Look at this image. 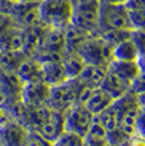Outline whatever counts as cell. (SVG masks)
Segmentation results:
<instances>
[{"label": "cell", "mask_w": 145, "mask_h": 146, "mask_svg": "<svg viewBox=\"0 0 145 146\" xmlns=\"http://www.w3.org/2000/svg\"><path fill=\"white\" fill-rule=\"evenodd\" d=\"M10 117H9V114L7 113V112L4 111V109L0 107V125H3V123L5 122V121H8Z\"/></svg>", "instance_id": "836d02e7"}, {"label": "cell", "mask_w": 145, "mask_h": 146, "mask_svg": "<svg viewBox=\"0 0 145 146\" xmlns=\"http://www.w3.org/2000/svg\"><path fill=\"white\" fill-rule=\"evenodd\" d=\"M46 29H47V26H45L43 23H40L37 26L23 29L22 51H23V53L27 57H35L37 55V52L40 51Z\"/></svg>", "instance_id": "7c38bea8"}, {"label": "cell", "mask_w": 145, "mask_h": 146, "mask_svg": "<svg viewBox=\"0 0 145 146\" xmlns=\"http://www.w3.org/2000/svg\"><path fill=\"white\" fill-rule=\"evenodd\" d=\"M124 5L127 10H145V0H125Z\"/></svg>", "instance_id": "4dcf8cb0"}, {"label": "cell", "mask_w": 145, "mask_h": 146, "mask_svg": "<svg viewBox=\"0 0 145 146\" xmlns=\"http://www.w3.org/2000/svg\"><path fill=\"white\" fill-rule=\"evenodd\" d=\"M113 60L120 61H138L140 58H144V55L139 51L134 41L129 38L113 47Z\"/></svg>", "instance_id": "44dd1931"}, {"label": "cell", "mask_w": 145, "mask_h": 146, "mask_svg": "<svg viewBox=\"0 0 145 146\" xmlns=\"http://www.w3.org/2000/svg\"><path fill=\"white\" fill-rule=\"evenodd\" d=\"M130 84H131V81L122 78L121 75H118L117 72L112 71V70L107 69L99 88H102L103 90H106L108 94L112 95L115 99H117V98L122 97L129 90Z\"/></svg>", "instance_id": "4fadbf2b"}, {"label": "cell", "mask_w": 145, "mask_h": 146, "mask_svg": "<svg viewBox=\"0 0 145 146\" xmlns=\"http://www.w3.org/2000/svg\"><path fill=\"white\" fill-rule=\"evenodd\" d=\"M28 130L18 123L17 121L9 118L3 125H0V139L1 146H23Z\"/></svg>", "instance_id": "8fae6325"}, {"label": "cell", "mask_w": 145, "mask_h": 146, "mask_svg": "<svg viewBox=\"0 0 145 146\" xmlns=\"http://www.w3.org/2000/svg\"><path fill=\"white\" fill-rule=\"evenodd\" d=\"M38 133L50 142L55 144L64 133H65V117H64V112L56 111V109H51L49 118L43 125H41L37 128Z\"/></svg>", "instance_id": "30bf717a"}, {"label": "cell", "mask_w": 145, "mask_h": 146, "mask_svg": "<svg viewBox=\"0 0 145 146\" xmlns=\"http://www.w3.org/2000/svg\"><path fill=\"white\" fill-rule=\"evenodd\" d=\"M83 139L85 146H111L107 139V132L96 117H93V122Z\"/></svg>", "instance_id": "7402d4cb"}, {"label": "cell", "mask_w": 145, "mask_h": 146, "mask_svg": "<svg viewBox=\"0 0 145 146\" xmlns=\"http://www.w3.org/2000/svg\"><path fill=\"white\" fill-rule=\"evenodd\" d=\"M50 95V86L41 81L26 83L21 88V100L28 107L43 106Z\"/></svg>", "instance_id": "9c48e42d"}, {"label": "cell", "mask_w": 145, "mask_h": 146, "mask_svg": "<svg viewBox=\"0 0 145 146\" xmlns=\"http://www.w3.org/2000/svg\"><path fill=\"white\" fill-rule=\"evenodd\" d=\"M55 145H57V146H85L84 139L72 132H65L55 142Z\"/></svg>", "instance_id": "4316f807"}, {"label": "cell", "mask_w": 145, "mask_h": 146, "mask_svg": "<svg viewBox=\"0 0 145 146\" xmlns=\"http://www.w3.org/2000/svg\"><path fill=\"white\" fill-rule=\"evenodd\" d=\"M10 1H13V3H17V1H19V0H10Z\"/></svg>", "instance_id": "8d00e7d4"}, {"label": "cell", "mask_w": 145, "mask_h": 146, "mask_svg": "<svg viewBox=\"0 0 145 146\" xmlns=\"http://www.w3.org/2000/svg\"><path fill=\"white\" fill-rule=\"evenodd\" d=\"M19 1H22V3H29V4H38V5H40L41 3L43 1V0H19Z\"/></svg>", "instance_id": "e575fe53"}, {"label": "cell", "mask_w": 145, "mask_h": 146, "mask_svg": "<svg viewBox=\"0 0 145 146\" xmlns=\"http://www.w3.org/2000/svg\"><path fill=\"white\" fill-rule=\"evenodd\" d=\"M131 26L134 29H144L145 24V10H127Z\"/></svg>", "instance_id": "f1b7e54d"}, {"label": "cell", "mask_w": 145, "mask_h": 146, "mask_svg": "<svg viewBox=\"0 0 145 146\" xmlns=\"http://www.w3.org/2000/svg\"><path fill=\"white\" fill-rule=\"evenodd\" d=\"M23 146H54V144L42 137L37 131H28Z\"/></svg>", "instance_id": "83f0119b"}, {"label": "cell", "mask_w": 145, "mask_h": 146, "mask_svg": "<svg viewBox=\"0 0 145 146\" xmlns=\"http://www.w3.org/2000/svg\"><path fill=\"white\" fill-rule=\"evenodd\" d=\"M27 58L22 50L17 51H0V72L1 74H15L21 64Z\"/></svg>", "instance_id": "ffe728a7"}, {"label": "cell", "mask_w": 145, "mask_h": 146, "mask_svg": "<svg viewBox=\"0 0 145 146\" xmlns=\"http://www.w3.org/2000/svg\"><path fill=\"white\" fill-rule=\"evenodd\" d=\"M127 146H145L144 144V137L140 136V135H132L130 136L129 142H127Z\"/></svg>", "instance_id": "d6a6232c"}, {"label": "cell", "mask_w": 145, "mask_h": 146, "mask_svg": "<svg viewBox=\"0 0 145 146\" xmlns=\"http://www.w3.org/2000/svg\"><path fill=\"white\" fill-rule=\"evenodd\" d=\"M17 76L22 84L26 83H33V81H41V62H38L36 58L27 57L23 62L21 64Z\"/></svg>", "instance_id": "d6986e66"}, {"label": "cell", "mask_w": 145, "mask_h": 146, "mask_svg": "<svg viewBox=\"0 0 145 146\" xmlns=\"http://www.w3.org/2000/svg\"><path fill=\"white\" fill-rule=\"evenodd\" d=\"M98 33L106 31L129 29L132 31L129 18V12L125 8L124 3H108L101 1L99 5V23Z\"/></svg>", "instance_id": "5b68a950"}, {"label": "cell", "mask_w": 145, "mask_h": 146, "mask_svg": "<svg viewBox=\"0 0 145 146\" xmlns=\"http://www.w3.org/2000/svg\"><path fill=\"white\" fill-rule=\"evenodd\" d=\"M83 88L84 86L78 78L66 79L61 84L50 86V95L46 106L51 109L65 112L70 106L78 102Z\"/></svg>", "instance_id": "277c9868"}, {"label": "cell", "mask_w": 145, "mask_h": 146, "mask_svg": "<svg viewBox=\"0 0 145 146\" xmlns=\"http://www.w3.org/2000/svg\"><path fill=\"white\" fill-rule=\"evenodd\" d=\"M0 146H1V139H0Z\"/></svg>", "instance_id": "74e56055"}, {"label": "cell", "mask_w": 145, "mask_h": 146, "mask_svg": "<svg viewBox=\"0 0 145 146\" xmlns=\"http://www.w3.org/2000/svg\"><path fill=\"white\" fill-rule=\"evenodd\" d=\"M64 117H65V132H72L80 137H84L93 122L94 116L83 103L76 102L64 112Z\"/></svg>", "instance_id": "8992f818"}, {"label": "cell", "mask_w": 145, "mask_h": 146, "mask_svg": "<svg viewBox=\"0 0 145 146\" xmlns=\"http://www.w3.org/2000/svg\"><path fill=\"white\" fill-rule=\"evenodd\" d=\"M14 3L10 0H0V14H10Z\"/></svg>", "instance_id": "1f68e13d"}, {"label": "cell", "mask_w": 145, "mask_h": 146, "mask_svg": "<svg viewBox=\"0 0 145 146\" xmlns=\"http://www.w3.org/2000/svg\"><path fill=\"white\" fill-rule=\"evenodd\" d=\"M23 44V28L13 23L0 31V51H17L22 50Z\"/></svg>", "instance_id": "5bb4252c"}, {"label": "cell", "mask_w": 145, "mask_h": 146, "mask_svg": "<svg viewBox=\"0 0 145 146\" xmlns=\"http://www.w3.org/2000/svg\"><path fill=\"white\" fill-rule=\"evenodd\" d=\"M23 84L19 81L15 74H1L0 72V107L5 112L21 99V88Z\"/></svg>", "instance_id": "52a82bcc"}, {"label": "cell", "mask_w": 145, "mask_h": 146, "mask_svg": "<svg viewBox=\"0 0 145 146\" xmlns=\"http://www.w3.org/2000/svg\"><path fill=\"white\" fill-rule=\"evenodd\" d=\"M94 117L103 126L106 132H110V131H113L117 128V114L113 103L106 109H103L102 112H99L98 114H94Z\"/></svg>", "instance_id": "d4e9b609"}, {"label": "cell", "mask_w": 145, "mask_h": 146, "mask_svg": "<svg viewBox=\"0 0 145 146\" xmlns=\"http://www.w3.org/2000/svg\"><path fill=\"white\" fill-rule=\"evenodd\" d=\"M41 76H42V81L49 86L61 84L63 81L68 79L61 61H45V62H41Z\"/></svg>", "instance_id": "2e32d148"}, {"label": "cell", "mask_w": 145, "mask_h": 146, "mask_svg": "<svg viewBox=\"0 0 145 146\" xmlns=\"http://www.w3.org/2000/svg\"><path fill=\"white\" fill-rule=\"evenodd\" d=\"M89 33L83 31L82 28L69 24L64 29V38H65V50L66 51H76L78 47L89 37Z\"/></svg>", "instance_id": "cb8c5ba5"}, {"label": "cell", "mask_w": 145, "mask_h": 146, "mask_svg": "<svg viewBox=\"0 0 145 146\" xmlns=\"http://www.w3.org/2000/svg\"><path fill=\"white\" fill-rule=\"evenodd\" d=\"M113 100H115V98L111 94H108L106 90H103L102 88H96L92 89L84 106L94 116V114H98L99 112H102L103 109H106L107 107H110L113 103Z\"/></svg>", "instance_id": "ac0fdd59"}, {"label": "cell", "mask_w": 145, "mask_h": 146, "mask_svg": "<svg viewBox=\"0 0 145 146\" xmlns=\"http://www.w3.org/2000/svg\"><path fill=\"white\" fill-rule=\"evenodd\" d=\"M101 1H108V3H124L125 0H101Z\"/></svg>", "instance_id": "d590c367"}, {"label": "cell", "mask_w": 145, "mask_h": 146, "mask_svg": "<svg viewBox=\"0 0 145 146\" xmlns=\"http://www.w3.org/2000/svg\"><path fill=\"white\" fill-rule=\"evenodd\" d=\"M106 70L107 67L85 64V66L83 67V70L76 78L83 84V86L88 89H96L101 86L103 78L106 75Z\"/></svg>", "instance_id": "e0dca14e"}, {"label": "cell", "mask_w": 145, "mask_h": 146, "mask_svg": "<svg viewBox=\"0 0 145 146\" xmlns=\"http://www.w3.org/2000/svg\"><path fill=\"white\" fill-rule=\"evenodd\" d=\"M10 17L23 29L42 23L40 19L38 4H29V3L17 1L13 5V9L10 12Z\"/></svg>", "instance_id": "ba28073f"}, {"label": "cell", "mask_w": 145, "mask_h": 146, "mask_svg": "<svg viewBox=\"0 0 145 146\" xmlns=\"http://www.w3.org/2000/svg\"><path fill=\"white\" fill-rule=\"evenodd\" d=\"M75 52L79 53L84 62L89 65L107 67L113 60V46L99 36H89Z\"/></svg>", "instance_id": "3957f363"}, {"label": "cell", "mask_w": 145, "mask_h": 146, "mask_svg": "<svg viewBox=\"0 0 145 146\" xmlns=\"http://www.w3.org/2000/svg\"><path fill=\"white\" fill-rule=\"evenodd\" d=\"M130 93L139 95V94H143L145 92V84H144V72H141L138 78H135L130 84V88L129 90Z\"/></svg>", "instance_id": "f546056e"}, {"label": "cell", "mask_w": 145, "mask_h": 146, "mask_svg": "<svg viewBox=\"0 0 145 146\" xmlns=\"http://www.w3.org/2000/svg\"><path fill=\"white\" fill-rule=\"evenodd\" d=\"M143 60L140 58L138 61H120V60H112L108 64L107 69L112 70L121 75L122 78L127 79L129 81H132L135 78H138L141 72H144V65Z\"/></svg>", "instance_id": "9a60e30c"}, {"label": "cell", "mask_w": 145, "mask_h": 146, "mask_svg": "<svg viewBox=\"0 0 145 146\" xmlns=\"http://www.w3.org/2000/svg\"><path fill=\"white\" fill-rule=\"evenodd\" d=\"M38 12L45 26L65 29L71 23L72 0H43L38 5Z\"/></svg>", "instance_id": "6da1fadb"}, {"label": "cell", "mask_w": 145, "mask_h": 146, "mask_svg": "<svg viewBox=\"0 0 145 146\" xmlns=\"http://www.w3.org/2000/svg\"><path fill=\"white\" fill-rule=\"evenodd\" d=\"M101 0H72L71 24L90 36H98Z\"/></svg>", "instance_id": "7a4b0ae2"}, {"label": "cell", "mask_w": 145, "mask_h": 146, "mask_svg": "<svg viewBox=\"0 0 145 146\" xmlns=\"http://www.w3.org/2000/svg\"><path fill=\"white\" fill-rule=\"evenodd\" d=\"M134 31V29H132ZM132 31L129 29H116V31H106V32H101L98 33L99 37H102L106 42H108L110 44H112L113 47L116 44H118L120 42L129 40L131 37V33Z\"/></svg>", "instance_id": "484cf974"}, {"label": "cell", "mask_w": 145, "mask_h": 146, "mask_svg": "<svg viewBox=\"0 0 145 146\" xmlns=\"http://www.w3.org/2000/svg\"><path fill=\"white\" fill-rule=\"evenodd\" d=\"M61 64L65 70V74L68 76V79H72L76 78L80 74V71L83 70V67L85 66V62L80 55L75 51H65L61 57Z\"/></svg>", "instance_id": "603a6c76"}]
</instances>
